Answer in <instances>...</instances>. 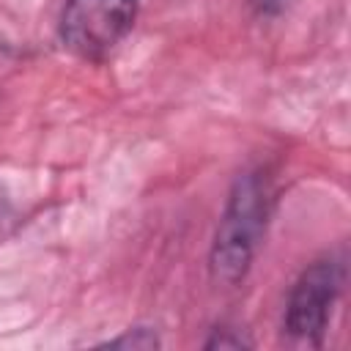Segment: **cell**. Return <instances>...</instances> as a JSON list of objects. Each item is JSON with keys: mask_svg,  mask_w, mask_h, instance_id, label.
<instances>
[{"mask_svg": "<svg viewBox=\"0 0 351 351\" xmlns=\"http://www.w3.org/2000/svg\"><path fill=\"white\" fill-rule=\"evenodd\" d=\"M247 3H250L252 14L261 16V19H271V16L282 14L291 5V0H247Z\"/></svg>", "mask_w": 351, "mask_h": 351, "instance_id": "obj_6", "label": "cell"}, {"mask_svg": "<svg viewBox=\"0 0 351 351\" xmlns=\"http://www.w3.org/2000/svg\"><path fill=\"white\" fill-rule=\"evenodd\" d=\"M274 208V184L263 167H252L239 173L228 192V203L222 208L211 252L208 269L211 277L222 285H239L263 241L269 217Z\"/></svg>", "mask_w": 351, "mask_h": 351, "instance_id": "obj_1", "label": "cell"}, {"mask_svg": "<svg viewBox=\"0 0 351 351\" xmlns=\"http://www.w3.org/2000/svg\"><path fill=\"white\" fill-rule=\"evenodd\" d=\"M250 346H252V340H247L241 332L228 329V326L214 329V335L203 343V348H208V351H214V348H250Z\"/></svg>", "mask_w": 351, "mask_h": 351, "instance_id": "obj_5", "label": "cell"}, {"mask_svg": "<svg viewBox=\"0 0 351 351\" xmlns=\"http://www.w3.org/2000/svg\"><path fill=\"white\" fill-rule=\"evenodd\" d=\"M343 277H346V263L332 252L313 261L296 277L282 315V332L293 343H307V346L324 343L332 307L343 288Z\"/></svg>", "mask_w": 351, "mask_h": 351, "instance_id": "obj_3", "label": "cell"}, {"mask_svg": "<svg viewBox=\"0 0 351 351\" xmlns=\"http://www.w3.org/2000/svg\"><path fill=\"white\" fill-rule=\"evenodd\" d=\"M137 0H66L60 41L82 60H104L132 33Z\"/></svg>", "mask_w": 351, "mask_h": 351, "instance_id": "obj_2", "label": "cell"}, {"mask_svg": "<svg viewBox=\"0 0 351 351\" xmlns=\"http://www.w3.org/2000/svg\"><path fill=\"white\" fill-rule=\"evenodd\" d=\"M104 346H107V348H159L162 340L156 337L154 329H148V326H134V329H126L121 337L107 340Z\"/></svg>", "mask_w": 351, "mask_h": 351, "instance_id": "obj_4", "label": "cell"}]
</instances>
